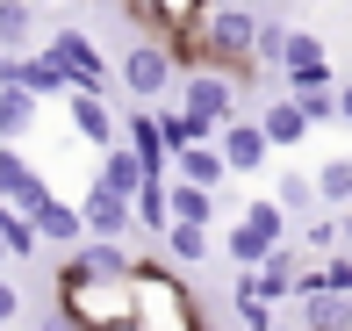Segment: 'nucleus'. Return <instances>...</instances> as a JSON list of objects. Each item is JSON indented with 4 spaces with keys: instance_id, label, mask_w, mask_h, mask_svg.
Listing matches in <instances>:
<instances>
[{
    "instance_id": "nucleus-1",
    "label": "nucleus",
    "mask_w": 352,
    "mask_h": 331,
    "mask_svg": "<svg viewBox=\"0 0 352 331\" xmlns=\"http://www.w3.org/2000/svg\"><path fill=\"white\" fill-rule=\"evenodd\" d=\"M58 317L72 331H137V274H72V266H58Z\"/></svg>"
},
{
    "instance_id": "nucleus-2",
    "label": "nucleus",
    "mask_w": 352,
    "mask_h": 331,
    "mask_svg": "<svg viewBox=\"0 0 352 331\" xmlns=\"http://www.w3.org/2000/svg\"><path fill=\"white\" fill-rule=\"evenodd\" d=\"M137 331H209L187 281L158 259H137Z\"/></svg>"
},
{
    "instance_id": "nucleus-3",
    "label": "nucleus",
    "mask_w": 352,
    "mask_h": 331,
    "mask_svg": "<svg viewBox=\"0 0 352 331\" xmlns=\"http://www.w3.org/2000/svg\"><path fill=\"white\" fill-rule=\"evenodd\" d=\"M43 51L58 58V72L72 80V94H108V58L87 43V29H79V22H58Z\"/></svg>"
},
{
    "instance_id": "nucleus-4",
    "label": "nucleus",
    "mask_w": 352,
    "mask_h": 331,
    "mask_svg": "<svg viewBox=\"0 0 352 331\" xmlns=\"http://www.w3.org/2000/svg\"><path fill=\"white\" fill-rule=\"evenodd\" d=\"M173 87H180V108H195V116H201V122H216V130L237 116V72L180 65V80H173Z\"/></svg>"
},
{
    "instance_id": "nucleus-5",
    "label": "nucleus",
    "mask_w": 352,
    "mask_h": 331,
    "mask_svg": "<svg viewBox=\"0 0 352 331\" xmlns=\"http://www.w3.org/2000/svg\"><path fill=\"white\" fill-rule=\"evenodd\" d=\"M173 80H180V58L166 51V36H144V43H130V58H122V87L137 94V101H158Z\"/></svg>"
},
{
    "instance_id": "nucleus-6",
    "label": "nucleus",
    "mask_w": 352,
    "mask_h": 331,
    "mask_svg": "<svg viewBox=\"0 0 352 331\" xmlns=\"http://www.w3.org/2000/svg\"><path fill=\"white\" fill-rule=\"evenodd\" d=\"M216 151H223V173H237V180H252V173L274 159V145H266V130L252 116H230V122H223V130H216Z\"/></svg>"
},
{
    "instance_id": "nucleus-7",
    "label": "nucleus",
    "mask_w": 352,
    "mask_h": 331,
    "mask_svg": "<svg viewBox=\"0 0 352 331\" xmlns=\"http://www.w3.org/2000/svg\"><path fill=\"white\" fill-rule=\"evenodd\" d=\"M79 224H87V238H130V195H108V187H87V202H79Z\"/></svg>"
},
{
    "instance_id": "nucleus-8",
    "label": "nucleus",
    "mask_w": 352,
    "mask_h": 331,
    "mask_svg": "<svg viewBox=\"0 0 352 331\" xmlns=\"http://www.w3.org/2000/svg\"><path fill=\"white\" fill-rule=\"evenodd\" d=\"M8 87H22L29 101H58V94H72V80L58 72V58H51V51H22V58H14V80H8Z\"/></svg>"
},
{
    "instance_id": "nucleus-9",
    "label": "nucleus",
    "mask_w": 352,
    "mask_h": 331,
    "mask_svg": "<svg viewBox=\"0 0 352 331\" xmlns=\"http://www.w3.org/2000/svg\"><path fill=\"white\" fill-rule=\"evenodd\" d=\"M259 130H266V145H274V151H295L302 137L316 130V122L302 116V101H295V94H280V101H266V116H259Z\"/></svg>"
},
{
    "instance_id": "nucleus-10",
    "label": "nucleus",
    "mask_w": 352,
    "mask_h": 331,
    "mask_svg": "<svg viewBox=\"0 0 352 331\" xmlns=\"http://www.w3.org/2000/svg\"><path fill=\"white\" fill-rule=\"evenodd\" d=\"M122 145L137 151V166L151 173V180H166V166H173V159H166V130H158V116H151V108H137V116H130Z\"/></svg>"
},
{
    "instance_id": "nucleus-11",
    "label": "nucleus",
    "mask_w": 352,
    "mask_h": 331,
    "mask_svg": "<svg viewBox=\"0 0 352 331\" xmlns=\"http://www.w3.org/2000/svg\"><path fill=\"white\" fill-rule=\"evenodd\" d=\"M65 116H72V137H79V145H94V151H108V145H116V116H108V101H101V94H72V108H65Z\"/></svg>"
},
{
    "instance_id": "nucleus-12",
    "label": "nucleus",
    "mask_w": 352,
    "mask_h": 331,
    "mask_svg": "<svg viewBox=\"0 0 352 331\" xmlns=\"http://www.w3.org/2000/svg\"><path fill=\"white\" fill-rule=\"evenodd\" d=\"M65 266H72V274H137V252L122 238H87Z\"/></svg>"
},
{
    "instance_id": "nucleus-13",
    "label": "nucleus",
    "mask_w": 352,
    "mask_h": 331,
    "mask_svg": "<svg viewBox=\"0 0 352 331\" xmlns=\"http://www.w3.org/2000/svg\"><path fill=\"white\" fill-rule=\"evenodd\" d=\"M144 180H151V173H144V166H137V151L116 137V145L101 151V173H94V187H108V195H137Z\"/></svg>"
},
{
    "instance_id": "nucleus-14",
    "label": "nucleus",
    "mask_w": 352,
    "mask_h": 331,
    "mask_svg": "<svg viewBox=\"0 0 352 331\" xmlns=\"http://www.w3.org/2000/svg\"><path fill=\"white\" fill-rule=\"evenodd\" d=\"M29 224H36L43 245H79V238H87V224H79V202H65V195H51L36 216H29Z\"/></svg>"
},
{
    "instance_id": "nucleus-15",
    "label": "nucleus",
    "mask_w": 352,
    "mask_h": 331,
    "mask_svg": "<svg viewBox=\"0 0 352 331\" xmlns=\"http://www.w3.org/2000/svg\"><path fill=\"white\" fill-rule=\"evenodd\" d=\"M245 288H252V295H266V303H287V295H295V259H287V245H274L259 266H252Z\"/></svg>"
},
{
    "instance_id": "nucleus-16",
    "label": "nucleus",
    "mask_w": 352,
    "mask_h": 331,
    "mask_svg": "<svg viewBox=\"0 0 352 331\" xmlns=\"http://www.w3.org/2000/svg\"><path fill=\"white\" fill-rule=\"evenodd\" d=\"M36 22H43L36 0H0V51H14V58L36 51Z\"/></svg>"
},
{
    "instance_id": "nucleus-17",
    "label": "nucleus",
    "mask_w": 352,
    "mask_h": 331,
    "mask_svg": "<svg viewBox=\"0 0 352 331\" xmlns=\"http://www.w3.org/2000/svg\"><path fill=\"white\" fill-rule=\"evenodd\" d=\"M173 180H195V187H223V180H230V173H223L216 137H209V145H187V151H173Z\"/></svg>"
},
{
    "instance_id": "nucleus-18",
    "label": "nucleus",
    "mask_w": 352,
    "mask_h": 331,
    "mask_svg": "<svg viewBox=\"0 0 352 331\" xmlns=\"http://www.w3.org/2000/svg\"><path fill=\"white\" fill-rule=\"evenodd\" d=\"M166 209H173V224H209V216H216V187L166 180Z\"/></svg>"
},
{
    "instance_id": "nucleus-19",
    "label": "nucleus",
    "mask_w": 352,
    "mask_h": 331,
    "mask_svg": "<svg viewBox=\"0 0 352 331\" xmlns=\"http://www.w3.org/2000/svg\"><path fill=\"white\" fill-rule=\"evenodd\" d=\"M237 224H245V231H252V238H259V245H287V209H280L274 195H252Z\"/></svg>"
},
{
    "instance_id": "nucleus-20",
    "label": "nucleus",
    "mask_w": 352,
    "mask_h": 331,
    "mask_svg": "<svg viewBox=\"0 0 352 331\" xmlns=\"http://www.w3.org/2000/svg\"><path fill=\"white\" fill-rule=\"evenodd\" d=\"M158 130H166V159H173V151H187V145H209L216 122H201L195 108H166V116H158Z\"/></svg>"
},
{
    "instance_id": "nucleus-21",
    "label": "nucleus",
    "mask_w": 352,
    "mask_h": 331,
    "mask_svg": "<svg viewBox=\"0 0 352 331\" xmlns=\"http://www.w3.org/2000/svg\"><path fill=\"white\" fill-rule=\"evenodd\" d=\"M158 245H166V259H180V266H195V259H209V224H166L158 231Z\"/></svg>"
},
{
    "instance_id": "nucleus-22",
    "label": "nucleus",
    "mask_w": 352,
    "mask_h": 331,
    "mask_svg": "<svg viewBox=\"0 0 352 331\" xmlns=\"http://www.w3.org/2000/svg\"><path fill=\"white\" fill-rule=\"evenodd\" d=\"M0 238H8V259H36L43 238H36V224H29L14 202H0Z\"/></svg>"
},
{
    "instance_id": "nucleus-23",
    "label": "nucleus",
    "mask_w": 352,
    "mask_h": 331,
    "mask_svg": "<svg viewBox=\"0 0 352 331\" xmlns=\"http://www.w3.org/2000/svg\"><path fill=\"white\" fill-rule=\"evenodd\" d=\"M29 122H36V101H29L22 87H0V145L29 137Z\"/></svg>"
},
{
    "instance_id": "nucleus-24",
    "label": "nucleus",
    "mask_w": 352,
    "mask_h": 331,
    "mask_svg": "<svg viewBox=\"0 0 352 331\" xmlns=\"http://www.w3.org/2000/svg\"><path fill=\"white\" fill-rule=\"evenodd\" d=\"M316 202L352 209V159H324V166H316Z\"/></svg>"
},
{
    "instance_id": "nucleus-25",
    "label": "nucleus",
    "mask_w": 352,
    "mask_h": 331,
    "mask_svg": "<svg viewBox=\"0 0 352 331\" xmlns=\"http://www.w3.org/2000/svg\"><path fill=\"white\" fill-rule=\"evenodd\" d=\"M280 43H287V29L280 22H259V36H252V87H259L266 72H280Z\"/></svg>"
},
{
    "instance_id": "nucleus-26",
    "label": "nucleus",
    "mask_w": 352,
    "mask_h": 331,
    "mask_svg": "<svg viewBox=\"0 0 352 331\" xmlns=\"http://www.w3.org/2000/svg\"><path fill=\"white\" fill-rule=\"evenodd\" d=\"M130 216H137L144 231H166V224H173V209H166V180H144L137 195H130Z\"/></svg>"
},
{
    "instance_id": "nucleus-27",
    "label": "nucleus",
    "mask_w": 352,
    "mask_h": 331,
    "mask_svg": "<svg viewBox=\"0 0 352 331\" xmlns=\"http://www.w3.org/2000/svg\"><path fill=\"white\" fill-rule=\"evenodd\" d=\"M230 310H237V331H266V324H274V303H266V295H252L245 274H237V288H230Z\"/></svg>"
},
{
    "instance_id": "nucleus-28",
    "label": "nucleus",
    "mask_w": 352,
    "mask_h": 331,
    "mask_svg": "<svg viewBox=\"0 0 352 331\" xmlns=\"http://www.w3.org/2000/svg\"><path fill=\"white\" fill-rule=\"evenodd\" d=\"M274 202H280L287 216H309V209H316V180H302V173H287V180L274 187Z\"/></svg>"
},
{
    "instance_id": "nucleus-29",
    "label": "nucleus",
    "mask_w": 352,
    "mask_h": 331,
    "mask_svg": "<svg viewBox=\"0 0 352 331\" xmlns=\"http://www.w3.org/2000/svg\"><path fill=\"white\" fill-rule=\"evenodd\" d=\"M223 252H230V259H237V274H252V266H259V259H266V252H274V245H259V238H252L245 224H237V231H230V245H223Z\"/></svg>"
},
{
    "instance_id": "nucleus-30",
    "label": "nucleus",
    "mask_w": 352,
    "mask_h": 331,
    "mask_svg": "<svg viewBox=\"0 0 352 331\" xmlns=\"http://www.w3.org/2000/svg\"><path fill=\"white\" fill-rule=\"evenodd\" d=\"M29 173H36V166H29V159H22V151H14V145H0V202H8V195H14V187H22V180H29Z\"/></svg>"
},
{
    "instance_id": "nucleus-31",
    "label": "nucleus",
    "mask_w": 352,
    "mask_h": 331,
    "mask_svg": "<svg viewBox=\"0 0 352 331\" xmlns=\"http://www.w3.org/2000/svg\"><path fill=\"white\" fill-rule=\"evenodd\" d=\"M295 101H302V116H309V122H338V94H331V87H316V94H295Z\"/></svg>"
},
{
    "instance_id": "nucleus-32",
    "label": "nucleus",
    "mask_w": 352,
    "mask_h": 331,
    "mask_svg": "<svg viewBox=\"0 0 352 331\" xmlns=\"http://www.w3.org/2000/svg\"><path fill=\"white\" fill-rule=\"evenodd\" d=\"M302 238H309L316 252H331V245H338V224H331V216H309V231H302Z\"/></svg>"
},
{
    "instance_id": "nucleus-33",
    "label": "nucleus",
    "mask_w": 352,
    "mask_h": 331,
    "mask_svg": "<svg viewBox=\"0 0 352 331\" xmlns=\"http://www.w3.org/2000/svg\"><path fill=\"white\" fill-rule=\"evenodd\" d=\"M324 274V288H338V295H352V259H331V266H316Z\"/></svg>"
},
{
    "instance_id": "nucleus-34",
    "label": "nucleus",
    "mask_w": 352,
    "mask_h": 331,
    "mask_svg": "<svg viewBox=\"0 0 352 331\" xmlns=\"http://www.w3.org/2000/svg\"><path fill=\"white\" fill-rule=\"evenodd\" d=\"M14 310H22V295H14V281H8V274H0V324H8V317H14Z\"/></svg>"
},
{
    "instance_id": "nucleus-35",
    "label": "nucleus",
    "mask_w": 352,
    "mask_h": 331,
    "mask_svg": "<svg viewBox=\"0 0 352 331\" xmlns=\"http://www.w3.org/2000/svg\"><path fill=\"white\" fill-rule=\"evenodd\" d=\"M338 122H352V87H338Z\"/></svg>"
},
{
    "instance_id": "nucleus-36",
    "label": "nucleus",
    "mask_w": 352,
    "mask_h": 331,
    "mask_svg": "<svg viewBox=\"0 0 352 331\" xmlns=\"http://www.w3.org/2000/svg\"><path fill=\"white\" fill-rule=\"evenodd\" d=\"M338 238H345V245H352V209H345V224H338Z\"/></svg>"
},
{
    "instance_id": "nucleus-37",
    "label": "nucleus",
    "mask_w": 352,
    "mask_h": 331,
    "mask_svg": "<svg viewBox=\"0 0 352 331\" xmlns=\"http://www.w3.org/2000/svg\"><path fill=\"white\" fill-rule=\"evenodd\" d=\"M266 331H302V324H266Z\"/></svg>"
},
{
    "instance_id": "nucleus-38",
    "label": "nucleus",
    "mask_w": 352,
    "mask_h": 331,
    "mask_svg": "<svg viewBox=\"0 0 352 331\" xmlns=\"http://www.w3.org/2000/svg\"><path fill=\"white\" fill-rule=\"evenodd\" d=\"M0 266H8V238H0Z\"/></svg>"
},
{
    "instance_id": "nucleus-39",
    "label": "nucleus",
    "mask_w": 352,
    "mask_h": 331,
    "mask_svg": "<svg viewBox=\"0 0 352 331\" xmlns=\"http://www.w3.org/2000/svg\"><path fill=\"white\" fill-rule=\"evenodd\" d=\"M223 331H237V324H223Z\"/></svg>"
},
{
    "instance_id": "nucleus-40",
    "label": "nucleus",
    "mask_w": 352,
    "mask_h": 331,
    "mask_svg": "<svg viewBox=\"0 0 352 331\" xmlns=\"http://www.w3.org/2000/svg\"><path fill=\"white\" fill-rule=\"evenodd\" d=\"M245 8H252V0H245Z\"/></svg>"
}]
</instances>
